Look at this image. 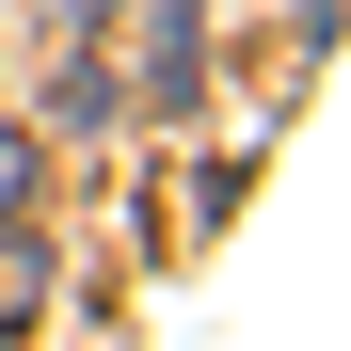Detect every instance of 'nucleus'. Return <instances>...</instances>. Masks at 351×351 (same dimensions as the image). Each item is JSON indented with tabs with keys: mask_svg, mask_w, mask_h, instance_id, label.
Returning a JSON list of instances; mask_svg holds the SVG:
<instances>
[{
	"mask_svg": "<svg viewBox=\"0 0 351 351\" xmlns=\"http://www.w3.org/2000/svg\"><path fill=\"white\" fill-rule=\"evenodd\" d=\"M208 80V32H192V0H144V112H192Z\"/></svg>",
	"mask_w": 351,
	"mask_h": 351,
	"instance_id": "1",
	"label": "nucleus"
},
{
	"mask_svg": "<svg viewBox=\"0 0 351 351\" xmlns=\"http://www.w3.org/2000/svg\"><path fill=\"white\" fill-rule=\"evenodd\" d=\"M32 271H48V256H0V335L32 319Z\"/></svg>",
	"mask_w": 351,
	"mask_h": 351,
	"instance_id": "2",
	"label": "nucleus"
}]
</instances>
